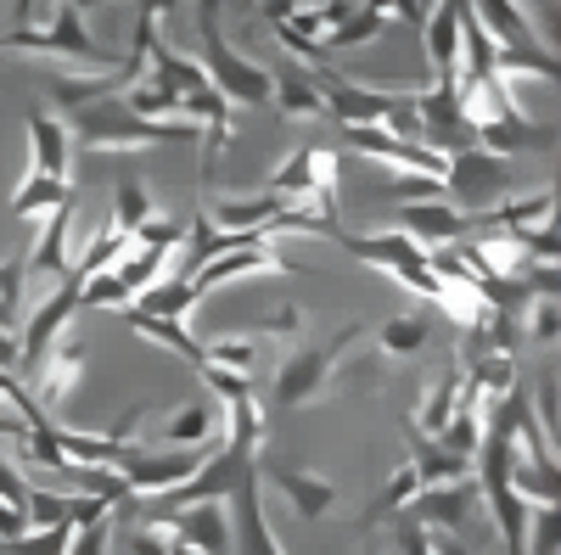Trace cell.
<instances>
[{"label":"cell","mask_w":561,"mask_h":555,"mask_svg":"<svg viewBox=\"0 0 561 555\" xmlns=\"http://www.w3.org/2000/svg\"><path fill=\"white\" fill-rule=\"evenodd\" d=\"M118 258H129V236H124V230L107 219L102 230H90V236H84V247H79V258L62 269L68 275V281H90V275H102V269H113Z\"/></svg>","instance_id":"484cf974"},{"label":"cell","mask_w":561,"mask_h":555,"mask_svg":"<svg viewBox=\"0 0 561 555\" xmlns=\"http://www.w3.org/2000/svg\"><path fill=\"white\" fill-rule=\"evenodd\" d=\"M550 213H556V192H550V185H539V192H528V197L517 192V197L494 203L489 213H478L472 230L483 224V230H511V236H517V230H545Z\"/></svg>","instance_id":"44dd1931"},{"label":"cell","mask_w":561,"mask_h":555,"mask_svg":"<svg viewBox=\"0 0 561 555\" xmlns=\"http://www.w3.org/2000/svg\"><path fill=\"white\" fill-rule=\"evenodd\" d=\"M124 314V326L135 332V337H147V343H158V348H169L174 359H185L192 370H203V343L180 326V320H158V314H140V309H118Z\"/></svg>","instance_id":"d4e9b609"},{"label":"cell","mask_w":561,"mask_h":555,"mask_svg":"<svg viewBox=\"0 0 561 555\" xmlns=\"http://www.w3.org/2000/svg\"><path fill=\"white\" fill-rule=\"evenodd\" d=\"M421 494V477H415V466H410V460H404V466L382 483V494L377 499H370V511H365V528H377V522H388V517H399L404 511V505Z\"/></svg>","instance_id":"836d02e7"},{"label":"cell","mask_w":561,"mask_h":555,"mask_svg":"<svg viewBox=\"0 0 561 555\" xmlns=\"http://www.w3.org/2000/svg\"><path fill=\"white\" fill-rule=\"evenodd\" d=\"M124 107L135 113V118H152V124H163V118H180V96L163 84V79H152L147 68H140V79L124 90Z\"/></svg>","instance_id":"4dcf8cb0"},{"label":"cell","mask_w":561,"mask_h":555,"mask_svg":"<svg viewBox=\"0 0 561 555\" xmlns=\"http://www.w3.org/2000/svg\"><path fill=\"white\" fill-rule=\"evenodd\" d=\"M354 12H359V0H320V7H314V18H320V28H325V34L343 28Z\"/></svg>","instance_id":"c3c4849f"},{"label":"cell","mask_w":561,"mask_h":555,"mask_svg":"<svg viewBox=\"0 0 561 555\" xmlns=\"http://www.w3.org/2000/svg\"><path fill=\"white\" fill-rule=\"evenodd\" d=\"M404 438H410V466H415L421 488H438V483H460V477H472V460L449 454L438 438H421L415 427H404Z\"/></svg>","instance_id":"603a6c76"},{"label":"cell","mask_w":561,"mask_h":555,"mask_svg":"<svg viewBox=\"0 0 561 555\" xmlns=\"http://www.w3.org/2000/svg\"><path fill=\"white\" fill-rule=\"evenodd\" d=\"M388 219H393L399 236H410L415 247H449V242L472 236V219H466L460 208H449L444 197H433V203H393Z\"/></svg>","instance_id":"7c38bea8"},{"label":"cell","mask_w":561,"mask_h":555,"mask_svg":"<svg viewBox=\"0 0 561 555\" xmlns=\"http://www.w3.org/2000/svg\"><path fill=\"white\" fill-rule=\"evenodd\" d=\"M107 550H113V517L107 522H90V528H79L68 539V555H107Z\"/></svg>","instance_id":"bcb514c9"},{"label":"cell","mask_w":561,"mask_h":555,"mask_svg":"<svg viewBox=\"0 0 561 555\" xmlns=\"http://www.w3.org/2000/svg\"><path fill=\"white\" fill-rule=\"evenodd\" d=\"M68 135H73V152H152V147H192L203 141V129L192 118H135L124 107V96H102V102H79L68 107Z\"/></svg>","instance_id":"7a4b0ae2"},{"label":"cell","mask_w":561,"mask_h":555,"mask_svg":"<svg viewBox=\"0 0 561 555\" xmlns=\"http://www.w3.org/2000/svg\"><path fill=\"white\" fill-rule=\"evenodd\" d=\"M147 219H152V197H147V180L124 174V180H118V203H113V224H118L124 236H129V230H140Z\"/></svg>","instance_id":"d590c367"},{"label":"cell","mask_w":561,"mask_h":555,"mask_svg":"<svg viewBox=\"0 0 561 555\" xmlns=\"http://www.w3.org/2000/svg\"><path fill=\"white\" fill-rule=\"evenodd\" d=\"M68 7H79V12H90V7H102V0H68Z\"/></svg>","instance_id":"680465c9"},{"label":"cell","mask_w":561,"mask_h":555,"mask_svg":"<svg viewBox=\"0 0 561 555\" xmlns=\"http://www.w3.org/2000/svg\"><path fill=\"white\" fill-rule=\"evenodd\" d=\"M259 332H270V337H293V332H304V309H280V314L259 320Z\"/></svg>","instance_id":"681fc988"},{"label":"cell","mask_w":561,"mask_h":555,"mask_svg":"<svg viewBox=\"0 0 561 555\" xmlns=\"http://www.w3.org/2000/svg\"><path fill=\"white\" fill-rule=\"evenodd\" d=\"M517 192H523L517 163H511V158H494V152H483V147L455 152L449 169H444V197H449V208H460L466 219L489 213L494 203L517 197Z\"/></svg>","instance_id":"5b68a950"},{"label":"cell","mask_w":561,"mask_h":555,"mask_svg":"<svg viewBox=\"0 0 561 555\" xmlns=\"http://www.w3.org/2000/svg\"><path fill=\"white\" fill-rule=\"evenodd\" d=\"M466 18H472V7H466V0H438V7L427 12V23H421L433 79H455V73H460V34H466Z\"/></svg>","instance_id":"9a60e30c"},{"label":"cell","mask_w":561,"mask_h":555,"mask_svg":"<svg viewBox=\"0 0 561 555\" xmlns=\"http://www.w3.org/2000/svg\"><path fill=\"white\" fill-rule=\"evenodd\" d=\"M270 79H275L270 107H275L280 118H304V124L325 118V96H320V84H314L309 73H298V62H293V68H280V73H270Z\"/></svg>","instance_id":"cb8c5ba5"},{"label":"cell","mask_w":561,"mask_h":555,"mask_svg":"<svg viewBox=\"0 0 561 555\" xmlns=\"http://www.w3.org/2000/svg\"><path fill=\"white\" fill-rule=\"evenodd\" d=\"M197 303H203L197 281H192V275H174V281H152L147 292H135V303H129V309L158 314V320H185Z\"/></svg>","instance_id":"4316f807"},{"label":"cell","mask_w":561,"mask_h":555,"mask_svg":"<svg viewBox=\"0 0 561 555\" xmlns=\"http://www.w3.org/2000/svg\"><path fill=\"white\" fill-rule=\"evenodd\" d=\"M287 208V197H275V192H253V197H203V213L219 224V230H264L270 236V224L275 213ZM275 242V236H270Z\"/></svg>","instance_id":"d6986e66"},{"label":"cell","mask_w":561,"mask_h":555,"mask_svg":"<svg viewBox=\"0 0 561 555\" xmlns=\"http://www.w3.org/2000/svg\"><path fill=\"white\" fill-rule=\"evenodd\" d=\"M517 7H523V12H539V23H534V28H539V39H545V45H556V39H550V0H517Z\"/></svg>","instance_id":"11a10c76"},{"label":"cell","mask_w":561,"mask_h":555,"mask_svg":"<svg viewBox=\"0 0 561 555\" xmlns=\"http://www.w3.org/2000/svg\"><path fill=\"white\" fill-rule=\"evenodd\" d=\"M517 320L528 326V337H534V343H556V332H561L556 292H539V298H534V314H517Z\"/></svg>","instance_id":"7bdbcfd3"},{"label":"cell","mask_w":561,"mask_h":555,"mask_svg":"<svg viewBox=\"0 0 561 555\" xmlns=\"http://www.w3.org/2000/svg\"><path fill=\"white\" fill-rule=\"evenodd\" d=\"M7 7H12V18H18V28L28 23V12H34V0H7Z\"/></svg>","instance_id":"6f0895ef"},{"label":"cell","mask_w":561,"mask_h":555,"mask_svg":"<svg viewBox=\"0 0 561 555\" xmlns=\"http://www.w3.org/2000/svg\"><path fill=\"white\" fill-rule=\"evenodd\" d=\"M73 314H79V281H68V275H62V287L28 314V332H18V377H23V370H28L45 348H51L68 326H73Z\"/></svg>","instance_id":"4fadbf2b"},{"label":"cell","mask_w":561,"mask_h":555,"mask_svg":"<svg viewBox=\"0 0 561 555\" xmlns=\"http://www.w3.org/2000/svg\"><path fill=\"white\" fill-rule=\"evenodd\" d=\"M382 34H388V18H382V12H365V7H359V12H354V18L343 23V28H332V34H325L320 45H325V57H332V51H359V45L382 39Z\"/></svg>","instance_id":"e575fe53"},{"label":"cell","mask_w":561,"mask_h":555,"mask_svg":"<svg viewBox=\"0 0 561 555\" xmlns=\"http://www.w3.org/2000/svg\"><path fill=\"white\" fill-rule=\"evenodd\" d=\"M264 483L293 505V517L298 522H325V511L343 499V488L332 477H320L309 466H264Z\"/></svg>","instance_id":"5bb4252c"},{"label":"cell","mask_w":561,"mask_h":555,"mask_svg":"<svg viewBox=\"0 0 561 555\" xmlns=\"http://www.w3.org/2000/svg\"><path fill=\"white\" fill-rule=\"evenodd\" d=\"M298 7H304V0H259V18H264V23L275 28V23H287V18H293Z\"/></svg>","instance_id":"816d5d0a"},{"label":"cell","mask_w":561,"mask_h":555,"mask_svg":"<svg viewBox=\"0 0 561 555\" xmlns=\"http://www.w3.org/2000/svg\"><path fill=\"white\" fill-rule=\"evenodd\" d=\"M169 12H180V0H135V18H140V23H158V18H169Z\"/></svg>","instance_id":"f5cc1de1"},{"label":"cell","mask_w":561,"mask_h":555,"mask_svg":"<svg viewBox=\"0 0 561 555\" xmlns=\"http://www.w3.org/2000/svg\"><path fill=\"white\" fill-rule=\"evenodd\" d=\"M68 197H73V180L28 169V174H23V185H18V192H12V213H18V219H39V213H51V208H62Z\"/></svg>","instance_id":"f1b7e54d"},{"label":"cell","mask_w":561,"mask_h":555,"mask_svg":"<svg viewBox=\"0 0 561 555\" xmlns=\"http://www.w3.org/2000/svg\"><path fill=\"white\" fill-rule=\"evenodd\" d=\"M23 517H28V528H68V494H57V488H34V483H28Z\"/></svg>","instance_id":"ab89813d"},{"label":"cell","mask_w":561,"mask_h":555,"mask_svg":"<svg viewBox=\"0 0 561 555\" xmlns=\"http://www.w3.org/2000/svg\"><path fill=\"white\" fill-rule=\"evenodd\" d=\"M427 337H433V320H427V314H393L388 326L377 332V348H382L388 359H410V354L427 348Z\"/></svg>","instance_id":"1f68e13d"},{"label":"cell","mask_w":561,"mask_h":555,"mask_svg":"<svg viewBox=\"0 0 561 555\" xmlns=\"http://www.w3.org/2000/svg\"><path fill=\"white\" fill-rule=\"evenodd\" d=\"M264 192L287 197V203H304V197L337 203V152H332V147H298L287 163L270 169V185H264Z\"/></svg>","instance_id":"9c48e42d"},{"label":"cell","mask_w":561,"mask_h":555,"mask_svg":"<svg viewBox=\"0 0 561 555\" xmlns=\"http://www.w3.org/2000/svg\"><path fill=\"white\" fill-rule=\"evenodd\" d=\"M73 528H23L12 544H0L7 555H68Z\"/></svg>","instance_id":"60d3db41"},{"label":"cell","mask_w":561,"mask_h":555,"mask_svg":"<svg viewBox=\"0 0 561 555\" xmlns=\"http://www.w3.org/2000/svg\"><path fill=\"white\" fill-rule=\"evenodd\" d=\"M523 550L528 555H561V511H556V505H528Z\"/></svg>","instance_id":"74e56055"},{"label":"cell","mask_w":561,"mask_h":555,"mask_svg":"<svg viewBox=\"0 0 561 555\" xmlns=\"http://www.w3.org/2000/svg\"><path fill=\"white\" fill-rule=\"evenodd\" d=\"M18 382H28V393L45 404V409H62L68 398H73V388L84 382V337H73V332H62L51 348H45L28 370H23V377Z\"/></svg>","instance_id":"ba28073f"},{"label":"cell","mask_w":561,"mask_h":555,"mask_svg":"<svg viewBox=\"0 0 561 555\" xmlns=\"http://www.w3.org/2000/svg\"><path fill=\"white\" fill-rule=\"evenodd\" d=\"M28 528V517H23V505H12V499H0V544H12L18 533Z\"/></svg>","instance_id":"f907efd6"},{"label":"cell","mask_w":561,"mask_h":555,"mask_svg":"<svg viewBox=\"0 0 561 555\" xmlns=\"http://www.w3.org/2000/svg\"><path fill=\"white\" fill-rule=\"evenodd\" d=\"M248 275H309V269H304V264H293L275 242H248V247H230V253H219V258L197 264V269H192V281H197V292L208 298L214 287L248 281Z\"/></svg>","instance_id":"30bf717a"},{"label":"cell","mask_w":561,"mask_h":555,"mask_svg":"<svg viewBox=\"0 0 561 555\" xmlns=\"http://www.w3.org/2000/svg\"><path fill=\"white\" fill-rule=\"evenodd\" d=\"M415 7H421V12H433V7H438V0H415Z\"/></svg>","instance_id":"91938a15"},{"label":"cell","mask_w":561,"mask_h":555,"mask_svg":"<svg viewBox=\"0 0 561 555\" xmlns=\"http://www.w3.org/2000/svg\"><path fill=\"white\" fill-rule=\"evenodd\" d=\"M314 84H320V96H325V118H343V129H359V124L388 129L393 113L410 102V90H370V84L332 79V73H320Z\"/></svg>","instance_id":"52a82bcc"},{"label":"cell","mask_w":561,"mask_h":555,"mask_svg":"<svg viewBox=\"0 0 561 555\" xmlns=\"http://www.w3.org/2000/svg\"><path fill=\"white\" fill-rule=\"evenodd\" d=\"M348 258H359V264H370V269H382V275H393V269H404V264H415V258H427V247H415L410 236H388V230H377V236H348V230H337L332 236Z\"/></svg>","instance_id":"ffe728a7"},{"label":"cell","mask_w":561,"mask_h":555,"mask_svg":"<svg viewBox=\"0 0 561 555\" xmlns=\"http://www.w3.org/2000/svg\"><path fill=\"white\" fill-rule=\"evenodd\" d=\"M455 409H460V370H444V377H438L427 393H421V404L410 409V415H415L410 427H415L421 438H438V432L449 427Z\"/></svg>","instance_id":"f546056e"},{"label":"cell","mask_w":561,"mask_h":555,"mask_svg":"<svg viewBox=\"0 0 561 555\" xmlns=\"http://www.w3.org/2000/svg\"><path fill=\"white\" fill-rule=\"evenodd\" d=\"M73 213H79V192L45 213V230H39V242L28 253V275H62L68 269V242H73Z\"/></svg>","instance_id":"7402d4cb"},{"label":"cell","mask_w":561,"mask_h":555,"mask_svg":"<svg viewBox=\"0 0 561 555\" xmlns=\"http://www.w3.org/2000/svg\"><path fill=\"white\" fill-rule=\"evenodd\" d=\"M225 421L219 415V404H208V398H192V404H180L169 421H163V443L169 449H203L208 443V432Z\"/></svg>","instance_id":"83f0119b"},{"label":"cell","mask_w":561,"mask_h":555,"mask_svg":"<svg viewBox=\"0 0 561 555\" xmlns=\"http://www.w3.org/2000/svg\"><path fill=\"white\" fill-rule=\"evenodd\" d=\"M370 332V320H354V326H343L332 343H314V348H298V354H287L280 359V370H275V409H304V404H314L325 388H332V370L343 365V354L359 343Z\"/></svg>","instance_id":"8992f818"},{"label":"cell","mask_w":561,"mask_h":555,"mask_svg":"<svg viewBox=\"0 0 561 555\" xmlns=\"http://www.w3.org/2000/svg\"><path fill=\"white\" fill-rule=\"evenodd\" d=\"M393 539H399V550H404V555H438V550H433V528H427V522H399V533H393Z\"/></svg>","instance_id":"7dc6e473"},{"label":"cell","mask_w":561,"mask_h":555,"mask_svg":"<svg viewBox=\"0 0 561 555\" xmlns=\"http://www.w3.org/2000/svg\"><path fill=\"white\" fill-rule=\"evenodd\" d=\"M511 488H517L523 505H556L561 499V477L550 460H517L511 466Z\"/></svg>","instance_id":"d6a6232c"},{"label":"cell","mask_w":561,"mask_h":555,"mask_svg":"<svg viewBox=\"0 0 561 555\" xmlns=\"http://www.w3.org/2000/svg\"><path fill=\"white\" fill-rule=\"evenodd\" d=\"M174 517H147L140 511V528L129 533V555H174Z\"/></svg>","instance_id":"f35d334b"},{"label":"cell","mask_w":561,"mask_h":555,"mask_svg":"<svg viewBox=\"0 0 561 555\" xmlns=\"http://www.w3.org/2000/svg\"><path fill=\"white\" fill-rule=\"evenodd\" d=\"M478 499H483V494H478V477H460V483L421 488V494L410 499V511H415V522H427V528L449 533V528H466V522H472V505H478Z\"/></svg>","instance_id":"2e32d148"},{"label":"cell","mask_w":561,"mask_h":555,"mask_svg":"<svg viewBox=\"0 0 561 555\" xmlns=\"http://www.w3.org/2000/svg\"><path fill=\"white\" fill-rule=\"evenodd\" d=\"M23 135H28V152H34V163H28V169L73 180V135H68L62 113H45V107H34V113L23 118Z\"/></svg>","instance_id":"e0dca14e"},{"label":"cell","mask_w":561,"mask_h":555,"mask_svg":"<svg viewBox=\"0 0 561 555\" xmlns=\"http://www.w3.org/2000/svg\"><path fill=\"white\" fill-rule=\"evenodd\" d=\"M433 550H438V555H478L472 544H460L455 533H438V528H433Z\"/></svg>","instance_id":"9f6ffc18"},{"label":"cell","mask_w":561,"mask_h":555,"mask_svg":"<svg viewBox=\"0 0 561 555\" xmlns=\"http://www.w3.org/2000/svg\"><path fill=\"white\" fill-rule=\"evenodd\" d=\"M174 539L197 555H230V517L219 511L214 499H197V505H180L174 511Z\"/></svg>","instance_id":"ac0fdd59"},{"label":"cell","mask_w":561,"mask_h":555,"mask_svg":"<svg viewBox=\"0 0 561 555\" xmlns=\"http://www.w3.org/2000/svg\"><path fill=\"white\" fill-rule=\"evenodd\" d=\"M23 281H28V253L0 258V309H23Z\"/></svg>","instance_id":"ee69618b"},{"label":"cell","mask_w":561,"mask_h":555,"mask_svg":"<svg viewBox=\"0 0 561 555\" xmlns=\"http://www.w3.org/2000/svg\"><path fill=\"white\" fill-rule=\"evenodd\" d=\"M0 370H12V377H18V332L12 326H0Z\"/></svg>","instance_id":"db71d44e"},{"label":"cell","mask_w":561,"mask_h":555,"mask_svg":"<svg viewBox=\"0 0 561 555\" xmlns=\"http://www.w3.org/2000/svg\"><path fill=\"white\" fill-rule=\"evenodd\" d=\"M203 365H219V370H237V377H253L259 343H253V337H214V343H203Z\"/></svg>","instance_id":"8d00e7d4"},{"label":"cell","mask_w":561,"mask_h":555,"mask_svg":"<svg viewBox=\"0 0 561 555\" xmlns=\"http://www.w3.org/2000/svg\"><path fill=\"white\" fill-rule=\"evenodd\" d=\"M203 460H208L203 449H163V454L135 449L124 466H118V477L129 483L135 499H158V494H169V488H180V483H192Z\"/></svg>","instance_id":"8fae6325"},{"label":"cell","mask_w":561,"mask_h":555,"mask_svg":"<svg viewBox=\"0 0 561 555\" xmlns=\"http://www.w3.org/2000/svg\"><path fill=\"white\" fill-rule=\"evenodd\" d=\"M382 192H388V203H433V197H444V180H433V174H393Z\"/></svg>","instance_id":"b9f144b4"},{"label":"cell","mask_w":561,"mask_h":555,"mask_svg":"<svg viewBox=\"0 0 561 555\" xmlns=\"http://www.w3.org/2000/svg\"><path fill=\"white\" fill-rule=\"evenodd\" d=\"M197 39H203V57L197 62H203L208 84L219 90L230 107H264L270 102L275 79H270V68H259L253 57H242L237 39L225 34V0H197Z\"/></svg>","instance_id":"3957f363"},{"label":"cell","mask_w":561,"mask_h":555,"mask_svg":"<svg viewBox=\"0 0 561 555\" xmlns=\"http://www.w3.org/2000/svg\"><path fill=\"white\" fill-rule=\"evenodd\" d=\"M174 555H197V550H185V544H174Z\"/></svg>","instance_id":"94428289"},{"label":"cell","mask_w":561,"mask_h":555,"mask_svg":"<svg viewBox=\"0 0 561 555\" xmlns=\"http://www.w3.org/2000/svg\"><path fill=\"white\" fill-rule=\"evenodd\" d=\"M107 517H113L107 499H96V494H68V528H73V533L90 528V522H107Z\"/></svg>","instance_id":"f6af8a7d"},{"label":"cell","mask_w":561,"mask_h":555,"mask_svg":"<svg viewBox=\"0 0 561 555\" xmlns=\"http://www.w3.org/2000/svg\"><path fill=\"white\" fill-rule=\"evenodd\" d=\"M225 415V443L214 460H203L197 477L192 483H180L158 499H135V511H147V517H174L180 505H197V499H230V555H287L264 517V404L259 393H237V398H225L219 404Z\"/></svg>","instance_id":"6da1fadb"},{"label":"cell","mask_w":561,"mask_h":555,"mask_svg":"<svg viewBox=\"0 0 561 555\" xmlns=\"http://www.w3.org/2000/svg\"><path fill=\"white\" fill-rule=\"evenodd\" d=\"M0 51H28V57H51V62H73V73H107L118 68L96 39L84 28V12L57 0L45 23H23V28H7L0 34Z\"/></svg>","instance_id":"277c9868"}]
</instances>
